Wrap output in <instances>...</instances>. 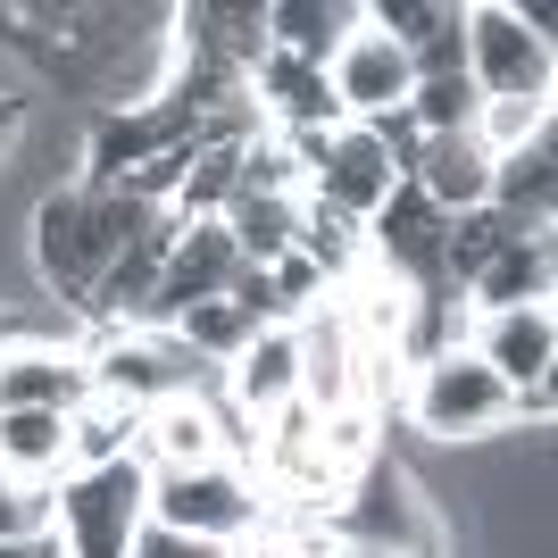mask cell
<instances>
[{
	"mask_svg": "<svg viewBox=\"0 0 558 558\" xmlns=\"http://www.w3.org/2000/svg\"><path fill=\"white\" fill-rule=\"evenodd\" d=\"M292 342H301V409L308 417H342V409H367L375 375H367V350L350 342L342 308H308L292 317Z\"/></svg>",
	"mask_w": 558,
	"mask_h": 558,
	"instance_id": "9",
	"label": "cell"
},
{
	"mask_svg": "<svg viewBox=\"0 0 558 558\" xmlns=\"http://www.w3.org/2000/svg\"><path fill=\"white\" fill-rule=\"evenodd\" d=\"M258 525H267V500H258V475L242 459L150 475V534L201 542V550H233V542L258 534Z\"/></svg>",
	"mask_w": 558,
	"mask_h": 558,
	"instance_id": "4",
	"label": "cell"
},
{
	"mask_svg": "<svg viewBox=\"0 0 558 558\" xmlns=\"http://www.w3.org/2000/svg\"><path fill=\"white\" fill-rule=\"evenodd\" d=\"M134 558H226V550H201V542H175V534H142Z\"/></svg>",
	"mask_w": 558,
	"mask_h": 558,
	"instance_id": "28",
	"label": "cell"
},
{
	"mask_svg": "<svg viewBox=\"0 0 558 558\" xmlns=\"http://www.w3.org/2000/svg\"><path fill=\"white\" fill-rule=\"evenodd\" d=\"M251 109H258V125L283 134V142L342 125V109H333V93H326V68H308V59H292V50H276V43H267V59L251 68Z\"/></svg>",
	"mask_w": 558,
	"mask_h": 558,
	"instance_id": "12",
	"label": "cell"
},
{
	"mask_svg": "<svg viewBox=\"0 0 558 558\" xmlns=\"http://www.w3.org/2000/svg\"><path fill=\"white\" fill-rule=\"evenodd\" d=\"M400 409H409V425H417V434H434V442H484V434H509V425H517V392H509V384H500V375H492L466 342L417 359V375H409Z\"/></svg>",
	"mask_w": 558,
	"mask_h": 558,
	"instance_id": "3",
	"label": "cell"
},
{
	"mask_svg": "<svg viewBox=\"0 0 558 558\" xmlns=\"http://www.w3.org/2000/svg\"><path fill=\"white\" fill-rule=\"evenodd\" d=\"M492 217L509 233H550V209H558V142H525L509 159H492Z\"/></svg>",
	"mask_w": 558,
	"mask_h": 558,
	"instance_id": "17",
	"label": "cell"
},
{
	"mask_svg": "<svg viewBox=\"0 0 558 558\" xmlns=\"http://www.w3.org/2000/svg\"><path fill=\"white\" fill-rule=\"evenodd\" d=\"M17 134H25V100H9V93H0V159L17 150Z\"/></svg>",
	"mask_w": 558,
	"mask_h": 558,
	"instance_id": "29",
	"label": "cell"
},
{
	"mask_svg": "<svg viewBox=\"0 0 558 558\" xmlns=\"http://www.w3.org/2000/svg\"><path fill=\"white\" fill-rule=\"evenodd\" d=\"M226 392H233V409H242V425L283 417V409L301 400V342H292V326H258L251 350L226 367Z\"/></svg>",
	"mask_w": 558,
	"mask_h": 558,
	"instance_id": "15",
	"label": "cell"
},
{
	"mask_svg": "<svg viewBox=\"0 0 558 558\" xmlns=\"http://www.w3.org/2000/svg\"><path fill=\"white\" fill-rule=\"evenodd\" d=\"M233 192H242V142H192L167 217H175V226H209V217L233 209Z\"/></svg>",
	"mask_w": 558,
	"mask_h": 558,
	"instance_id": "19",
	"label": "cell"
},
{
	"mask_svg": "<svg viewBox=\"0 0 558 558\" xmlns=\"http://www.w3.org/2000/svg\"><path fill=\"white\" fill-rule=\"evenodd\" d=\"M367 25L384 34V43H400L409 59H417L434 34H450V25H459V9H450V0H367Z\"/></svg>",
	"mask_w": 558,
	"mask_h": 558,
	"instance_id": "27",
	"label": "cell"
},
{
	"mask_svg": "<svg viewBox=\"0 0 558 558\" xmlns=\"http://www.w3.org/2000/svg\"><path fill=\"white\" fill-rule=\"evenodd\" d=\"M233 276H242V251H233L226 217H209V226H175V251H167V276H159V301H150L142 333H167L184 308L217 301Z\"/></svg>",
	"mask_w": 558,
	"mask_h": 558,
	"instance_id": "10",
	"label": "cell"
},
{
	"mask_svg": "<svg viewBox=\"0 0 558 558\" xmlns=\"http://www.w3.org/2000/svg\"><path fill=\"white\" fill-rule=\"evenodd\" d=\"M167 209H150V201H134L125 184H59L34 209V267H43V283L59 292L68 308L93 301V283L109 276V258L134 242V233H150Z\"/></svg>",
	"mask_w": 558,
	"mask_h": 558,
	"instance_id": "1",
	"label": "cell"
},
{
	"mask_svg": "<svg viewBox=\"0 0 558 558\" xmlns=\"http://www.w3.org/2000/svg\"><path fill=\"white\" fill-rule=\"evenodd\" d=\"M142 534H150V466L142 459L59 475V542H68V558H134Z\"/></svg>",
	"mask_w": 558,
	"mask_h": 558,
	"instance_id": "6",
	"label": "cell"
},
{
	"mask_svg": "<svg viewBox=\"0 0 558 558\" xmlns=\"http://www.w3.org/2000/svg\"><path fill=\"white\" fill-rule=\"evenodd\" d=\"M167 333H175V342H184L192 359H226V367H233V359L251 350L258 317H251V308H242V301H233V292H217V301L184 308V317H175V326H167Z\"/></svg>",
	"mask_w": 558,
	"mask_h": 558,
	"instance_id": "24",
	"label": "cell"
},
{
	"mask_svg": "<svg viewBox=\"0 0 558 558\" xmlns=\"http://www.w3.org/2000/svg\"><path fill=\"white\" fill-rule=\"evenodd\" d=\"M233 434H242V425H233L209 392H167V400L142 409L134 459L150 466V475H175V466H226L233 459Z\"/></svg>",
	"mask_w": 558,
	"mask_h": 558,
	"instance_id": "8",
	"label": "cell"
},
{
	"mask_svg": "<svg viewBox=\"0 0 558 558\" xmlns=\"http://www.w3.org/2000/svg\"><path fill=\"white\" fill-rule=\"evenodd\" d=\"M0 558H59V542H0Z\"/></svg>",
	"mask_w": 558,
	"mask_h": 558,
	"instance_id": "30",
	"label": "cell"
},
{
	"mask_svg": "<svg viewBox=\"0 0 558 558\" xmlns=\"http://www.w3.org/2000/svg\"><path fill=\"white\" fill-rule=\"evenodd\" d=\"M0 475L59 484L68 475V417L59 409H0Z\"/></svg>",
	"mask_w": 558,
	"mask_h": 558,
	"instance_id": "20",
	"label": "cell"
},
{
	"mask_svg": "<svg viewBox=\"0 0 558 558\" xmlns=\"http://www.w3.org/2000/svg\"><path fill=\"white\" fill-rule=\"evenodd\" d=\"M466 134L484 142V159H509V150H525V142L550 134V100H484Z\"/></svg>",
	"mask_w": 558,
	"mask_h": 558,
	"instance_id": "25",
	"label": "cell"
},
{
	"mask_svg": "<svg viewBox=\"0 0 558 558\" xmlns=\"http://www.w3.org/2000/svg\"><path fill=\"white\" fill-rule=\"evenodd\" d=\"M134 434L142 417L125 409V400H84V409H68V475H93V466H117L134 459Z\"/></svg>",
	"mask_w": 558,
	"mask_h": 558,
	"instance_id": "23",
	"label": "cell"
},
{
	"mask_svg": "<svg viewBox=\"0 0 558 558\" xmlns=\"http://www.w3.org/2000/svg\"><path fill=\"white\" fill-rule=\"evenodd\" d=\"M326 93H333V109H342V125H392V117L409 109V93H417V68H409V50L384 43L367 25V9H359V34H342V50L326 59Z\"/></svg>",
	"mask_w": 558,
	"mask_h": 558,
	"instance_id": "7",
	"label": "cell"
},
{
	"mask_svg": "<svg viewBox=\"0 0 558 558\" xmlns=\"http://www.w3.org/2000/svg\"><path fill=\"white\" fill-rule=\"evenodd\" d=\"M400 142H409V125H333V134H301L292 150H301L308 167V201H326V209L359 217L367 226L384 201L400 192Z\"/></svg>",
	"mask_w": 558,
	"mask_h": 558,
	"instance_id": "5",
	"label": "cell"
},
{
	"mask_svg": "<svg viewBox=\"0 0 558 558\" xmlns=\"http://www.w3.org/2000/svg\"><path fill=\"white\" fill-rule=\"evenodd\" d=\"M0 542H59V484L0 475Z\"/></svg>",
	"mask_w": 558,
	"mask_h": 558,
	"instance_id": "26",
	"label": "cell"
},
{
	"mask_svg": "<svg viewBox=\"0 0 558 558\" xmlns=\"http://www.w3.org/2000/svg\"><path fill=\"white\" fill-rule=\"evenodd\" d=\"M400 184H417L442 217H466L492 201V159L475 134H409L400 142Z\"/></svg>",
	"mask_w": 558,
	"mask_h": 558,
	"instance_id": "13",
	"label": "cell"
},
{
	"mask_svg": "<svg viewBox=\"0 0 558 558\" xmlns=\"http://www.w3.org/2000/svg\"><path fill=\"white\" fill-rule=\"evenodd\" d=\"M167 251H175V217H159L150 233H134L125 251L109 258V276L93 283V317H109V326H142L150 317V301H159V276H167Z\"/></svg>",
	"mask_w": 558,
	"mask_h": 558,
	"instance_id": "16",
	"label": "cell"
},
{
	"mask_svg": "<svg viewBox=\"0 0 558 558\" xmlns=\"http://www.w3.org/2000/svg\"><path fill=\"white\" fill-rule=\"evenodd\" d=\"M550 301V233H517L484 258V276L466 283V308L475 317H500V308H534Z\"/></svg>",
	"mask_w": 558,
	"mask_h": 558,
	"instance_id": "18",
	"label": "cell"
},
{
	"mask_svg": "<svg viewBox=\"0 0 558 558\" xmlns=\"http://www.w3.org/2000/svg\"><path fill=\"white\" fill-rule=\"evenodd\" d=\"M466 84L484 100H550L558 50H550V9H509V0H466Z\"/></svg>",
	"mask_w": 558,
	"mask_h": 558,
	"instance_id": "2",
	"label": "cell"
},
{
	"mask_svg": "<svg viewBox=\"0 0 558 558\" xmlns=\"http://www.w3.org/2000/svg\"><path fill=\"white\" fill-rule=\"evenodd\" d=\"M226 233H233V251H242V267H276V258H292V242H301V201H276V192H233Z\"/></svg>",
	"mask_w": 558,
	"mask_h": 558,
	"instance_id": "22",
	"label": "cell"
},
{
	"mask_svg": "<svg viewBox=\"0 0 558 558\" xmlns=\"http://www.w3.org/2000/svg\"><path fill=\"white\" fill-rule=\"evenodd\" d=\"M466 350H475L509 392H534V384H550V375H558V308L534 301V308L475 317V326H466Z\"/></svg>",
	"mask_w": 558,
	"mask_h": 558,
	"instance_id": "11",
	"label": "cell"
},
{
	"mask_svg": "<svg viewBox=\"0 0 558 558\" xmlns=\"http://www.w3.org/2000/svg\"><path fill=\"white\" fill-rule=\"evenodd\" d=\"M342 34H359V9L350 0H267V43L308 59V68H326Z\"/></svg>",
	"mask_w": 558,
	"mask_h": 558,
	"instance_id": "21",
	"label": "cell"
},
{
	"mask_svg": "<svg viewBox=\"0 0 558 558\" xmlns=\"http://www.w3.org/2000/svg\"><path fill=\"white\" fill-rule=\"evenodd\" d=\"M93 400V359L68 342H0V409H84Z\"/></svg>",
	"mask_w": 558,
	"mask_h": 558,
	"instance_id": "14",
	"label": "cell"
}]
</instances>
